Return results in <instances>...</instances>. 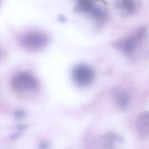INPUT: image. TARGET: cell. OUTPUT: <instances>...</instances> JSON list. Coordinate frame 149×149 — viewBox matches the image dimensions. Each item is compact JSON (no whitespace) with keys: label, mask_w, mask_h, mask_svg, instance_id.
I'll use <instances>...</instances> for the list:
<instances>
[{"label":"cell","mask_w":149,"mask_h":149,"mask_svg":"<svg viewBox=\"0 0 149 149\" xmlns=\"http://www.w3.org/2000/svg\"><path fill=\"white\" fill-rule=\"evenodd\" d=\"M11 84L15 91L22 93L35 91L39 87L38 80L27 72H21L15 74Z\"/></svg>","instance_id":"6da1fadb"},{"label":"cell","mask_w":149,"mask_h":149,"mask_svg":"<svg viewBox=\"0 0 149 149\" xmlns=\"http://www.w3.org/2000/svg\"><path fill=\"white\" fill-rule=\"evenodd\" d=\"M47 36L40 32H30L24 35L21 39L22 45L25 48L37 50L44 47L47 43Z\"/></svg>","instance_id":"7a4b0ae2"},{"label":"cell","mask_w":149,"mask_h":149,"mask_svg":"<svg viewBox=\"0 0 149 149\" xmlns=\"http://www.w3.org/2000/svg\"><path fill=\"white\" fill-rule=\"evenodd\" d=\"M72 77L76 84L80 87H85L90 84L94 77L91 68L85 64H79L74 68Z\"/></svg>","instance_id":"3957f363"},{"label":"cell","mask_w":149,"mask_h":149,"mask_svg":"<svg viewBox=\"0 0 149 149\" xmlns=\"http://www.w3.org/2000/svg\"><path fill=\"white\" fill-rule=\"evenodd\" d=\"M138 131L141 135H149V111L140 113L136 121Z\"/></svg>","instance_id":"277c9868"},{"label":"cell","mask_w":149,"mask_h":149,"mask_svg":"<svg viewBox=\"0 0 149 149\" xmlns=\"http://www.w3.org/2000/svg\"><path fill=\"white\" fill-rule=\"evenodd\" d=\"M122 141L121 137L113 132L106 133L102 139V146L105 149H115L116 144Z\"/></svg>","instance_id":"5b68a950"},{"label":"cell","mask_w":149,"mask_h":149,"mask_svg":"<svg viewBox=\"0 0 149 149\" xmlns=\"http://www.w3.org/2000/svg\"><path fill=\"white\" fill-rule=\"evenodd\" d=\"M115 100L119 107L122 109H125L130 103V96L126 91H119L116 93Z\"/></svg>","instance_id":"8992f818"},{"label":"cell","mask_w":149,"mask_h":149,"mask_svg":"<svg viewBox=\"0 0 149 149\" xmlns=\"http://www.w3.org/2000/svg\"><path fill=\"white\" fill-rule=\"evenodd\" d=\"M142 34L141 33H138L136 36L127 38L124 41L123 43V49L125 52L127 53L132 52L136 47L138 38L141 37Z\"/></svg>","instance_id":"52a82bcc"},{"label":"cell","mask_w":149,"mask_h":149,"mask_svg":"<svg viewBox=\"0 0 149 149\" xmlns=\"http://www.w3.org/2000/svg\"><path fill=\"white\" fill-rule=\"evenodd\" d=\"M121 10L127 14H133L137 10V5L134 1H123L118 4Z\"/></svg>","instance_id":"ba28073f"},{"label":"cell","mask_w":149,"mask_h":149,"mask_svg":"<svg viewBox=\"0 0 149 149\" xmlns=\"http://www.w3.org/2000/svg\"><path fill=\"white\" fill-rule=\"evenodd\" d=\"M94 3L87 0H80L76 4V10L81 13H89L94 7Z\"/></svg>","instance_id":"9c48e42d"},{"label":"cell","mask_w":149,"mask_h":149,"mask_svg":"<svg viewBox=\"0 0 149 149\" xmlns=\"http://www.w3.org/2000/svg\"><path fill=\"white\" fill-rule=\"evenodd\" d=\"M89 13L91 15V17L97 22H102L105 18V13L102 8L94 6Z\"/></svg>","instance_id":"30bf717a"},{"label":"cell","mask_w":149,"mask_h":149,"mask_svg":"<svg viewBox=\"0 0 149 149\" xmlns=\"http://www.w3.org/2000/svg\"><path fill=\"white\" fill-rule=\"evenodd\" d=\"M48 148V144L46 143H44L41 145V149H46Z\"/></svg>","instance_id":"8fae6325"}]
</instances>
